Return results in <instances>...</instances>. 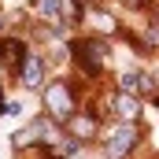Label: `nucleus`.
<instances>
[{"label":"nucleus","mask_w":159,"mask_h":159,"mask_svg":"<svg viewBox=\"0 0 159 159\" xmlns=\"http://www.w3.org/2000/svg\"><path fill=\"white\" fill-rule=\"evenodd\" d=\"M67 52L81 67V74H89V78H100L107 59H111V44H107L104 34H81V37H74L67 44Z\"/></svg>","instance_id":"f257e3e1"},{"label":"nucleus","mask_w":159,"mask_h":159,"mask_svg":"<svg viewBox=\"0 0 159 159\" xmlns=\"http://www.w3.org/2000/svg\"><path fill=\"white\" fill-rule=\"evenodd\" d=\"M41 104H44V111H48V119L52 122H67L74 111H78V96H74V85L67 78H56L44 85V93H41Z\"/></svg>","instance_id":"f03ea898"},{"label":"nucleus","mask_w":159,"mask_h":159,"mask_svg":"<svg viewBox=\"0 0 159 159\" xmlns=\"http://www.w3.org/2000/svg\"><path fill=\"white\" fill-rule=\"evenodd\" d=\"M141 144V126L137 122H119L107 141H104V159H129Z\"/></svg>","instance_id":"7ed1b4c3"},{"label":"nucleus","mask_w":159,"mask_h":159,"mask_svg":"<svg viewBox=\"0 0 159 159\" xmlns=\"http://www.w3.org/2000/svg\"><path fill=\"white\" fill-rule=\"evenodd\" d=\"M63 126H67V137H74V141H81V144H89V141L100 133V119H96V111H74Z\"/></svg>","instance_id":"20e7f679"},{"label":"nucleus","mask_w":159,"mask_h":159,"mask_svg":"<svg viewBox=\"0 0 159 159\" xmlns=\"http://www.w3.org/2000/svg\"><path fill=\"white\" fill-rule=\"evenodd\" d=\"M111 111H115V119L119 122H141V111H144V104H141V96L137 93H111Z\"/></svg>","instance_id":"39448f33"},{"label":"nucleus","mask_w":159,"mask_h":159,"mask_svg":"<svg viewBox=\"0 0 159 159\" xmlns=\"http://www.w3.org/2000/svg\"><path fill=\"white\" fill-rule=\"evenodd\" d=\"M26 56H30V52H26V41L22 37H0V63H4L7 74H15Z\"/></svg>","instance_id":"423d86ee"},{"label":"nucleus","mask_w":159,"mask_h":159,"mask_svg":"<svg viewBox=\"0 0 159 159\" xmlns=\"http://www.w3.org/2000/svg\"><path fill=\"white\" fill-rule=\"evenodd\" d=\"M44 70H48V67H44L41 56H26L22 67L15 70V78H19V85H26V89H41V85H44Z\"/></svg>","instance_id":"0eeeda50"},{"label":"nucleus","mask_w":159,"mask_h":159,"mask_svg":"<svg viewBox=\"0 0 159 159\" xmlns=\"http://www.w3.org/2000/svg\"><path fill=\"white\" fill-rule=\"evenodd\" d=\"M119 89H122V93H137V96H148V93L156 89V81L148 78L141 67H129V70H122V74H119Z\"/></svg>","instance_id":"6e6552de"},{"label":"nucleus","mask_w":159,"mask_h":159,"mask_svg":"<svg viewBox=\"0 0 159 159\" xmlns=\"http://www.w3.org/2000/svg\"><path fill=\"white\" fill-rule=\"evenodd\" d=\"M56 7H59V22L63 26H78L85 19V0H56Z\"/></svg>","instance_id":"1a4fd4ad"},{"label":"nucleus","mask_w":159,"mask_h":159,"mask_svg":"<svg viewBox=\"0 0 159 159\" xmlns=\"http://www.w3.org/2000/svg\"><path fill=\"white\" fill-rule=\"evenodd\" d=\"M89 15H93V22H96V30H100L104 37H115V34L122 30V26H119V19H115V15H107L104 7H93Z\"/></svg>","instance_id":"9d476101"},{"label":"nucleus","mask_w":159,"mask_h":159,"mask_svg":"<svg viewBox=\"0 0 159 159\" xmlns=\"http://www.w3.org/2000/svg\"><path fill=\"white\" fill-rule=\"evenodd\" d=\"M34 7H37V15L44 19V22H52V26L59 22V7H56V0H37Z\"/></svg>","instance_id":"9b49d317"},{"label":"nucleus","mask_w":159,"mask_h":159,"mask_svg":"<svg viewBox=\"0 0 159 159\" xmlns=\"http://www.w3.org/2000/svg\"><path fill=\"white\" fill-rule=\"evenodd\" d=\"M34 156L37 159H63L59 144H34Z\"/></svg>","instance_id":"f8f14e48"},{"label":"nucleus","mask_w":159,"mask_h":159,"mask_svg":"<svg viewBox=\"0 0 159 159\" xmlns=\"http://www.w3.org/2000/svg\"><path fill=\"white\" fill-rule=\"evenodd\" d=\"M152 0H122V7H129V11H144Z\"/></svg>","instance_id":"ddd939ff"},{"label":"nucleus","mask_w":159,"mask_h":159,"mask_svg":"<svg viewBox=\"0 0 159 159\" xmlns=\"http://www.w3.org/2000/svg\"><path fill=\"white\" fill-rule=\"evenodd\" d=\"M148 100H152V104H156V107H159V85H156V89H152V93H148Z\"/></svg>","instance_id":"4468645a"}]
</instances>
